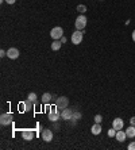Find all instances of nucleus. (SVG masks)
<instances>
[{
    "label": "nucleus",
    "mask_w": 135,
    "mask_h": 150,
    "mask_svg": "<svg viewBox=\"0 0 135 150\" xmlns=\"http://www.w3.org/2000/svg\"><path fill=\"white\" fill-rule=\"evenodd\" d=\"M4 56H7V52H4V50H0V57H4Z\"/></svg>",
    "instance_id": "393cba45"
},
{
    "label": "nucleus",
    "mask_w": 135,
    "mask_h": 150,
    "mask_svg": "<svg viewBox=\"0 0 135 150\" xmlns=\"http://www.w3.org/2000/svg\"><path fill=\"white\" fill-rule=\"evenodd\" d=\"M7 56H8V58H11V60H16V58L19 57V50H18L16 48L8 49V52H7Z\"/></svg>",
    "instance_id": "1a4fd4ad"
},
{
    "label": "nucleus",
    "mask_w": 135,
    "mask_h": 150,
    "mask_svg": "<svg viewBox=\"0 0 135 150\" xmlns=\"http://www.w3.org/2000/svg\"><path fill=\"white\" fill-rule=\"evenodd\" d=\"M51 95H50L49 92H46V93H43V95H42V97H41V100H42V103H43V104H49L50 102H51Z\"/></svg>",
    "instance_id": "4468645a"
},
{
    "label": "nucleus",
    "mask_w": 135,
    "mask_h": 150,
    "mask_svg": "<svg viewBox=\"0 0 135 150\" xmlns=\"http://www.w3.org/2000/svg\"><path fill=\"white\" fill-rule=\"evenodd\" d=\"M115 137H116V141L124 142V141H126V138H127V134H126V131H123V130H117Z\"/></svg>",
    "instance_id": "f8f14e48"
},
{
    "label": "nucleus",
    "mask_w": 135,
    "mask_h": 150,
    "mask_svg": "<svg viewBox=\"0 0 135 150\" xmlns=\"http://www.w3.org/2000/svg\"><path fill=\"white\" fill-rule=\"evenodd\" d=\"M61 45H62V42H59L58 39H55L53 43H51V50H54V52L59 50V49H61Z\"/></svg>",
    "instance_id": "dca6fc26"
},
{
    "label": "nucleus",
    "mask_w": 135,
    "mask_h": 150,
    "mask_svg": "<svg viewBox=\"0 0 135 150\" xmlns=\"http://www.w3.org/2000/svg\"><path fill=\"white\" fill-rule=\"evenodd\" d=\"M115 135H116V130H115V128H111V130H108V137H115Z\"/></svg>",
    "instance_id": "412c9836"
},
{
    "label": "nucleus",
    "mask_w": 135,
    "mask_h": 150,
    "mask_svg": "<svg viewBox=\"0 0 135 150\" xmlns=\"http://www.w3.org/2000/svg\"><path fill=\"white\" fill-rule=\"evenodd\" d=\"M101 120H103L101 115H96L95 116V123H101Z\"/></svg>",
    "instance_id": "4be33fe9"
},
{
    "label": "nucleus",
    "mask_w": 135,
    "mask_h": 150,
    "mask_svg": "<svg viewBox=\"0 0 135 150\" xmlns=\"http://www.w3.org/2000/svg\"><path fill=\"white\" fill-rule=\"evenodd\" d=\"M123 126H124V122H123V119H120V118H116V119H113L112 122V127L115 128V130H122L123 128Z\"/></svg>",
    "instance_id": "9b49d317"
},
{
    "label": "nucleus",
    "mask_w": 135,
    "mask_h": 150,
    "mask_svg": "<svg viewBox=\"0 0 135 150\" xmlns=\"http://www.w3.org/2000/svg\"><path fill=\"white\" fill-rule=\"evenodd\" d=\"M72 116H73V111L70 108H65V110L61 111V118L63 120H72Z\"/></svg>",
    "instance_id": "6e6552de"
},
{
    "label": "nucleus",
    "mask_w": 135,
    "mask_h": 150,
    "mask_svg": "<svg viewBox=\"0 0 135 150\" xmlns=\"http://www.w3.org/2000/svg\"><path fill=\"white\" fill-rule=\"evenodd\" d=\"M130 124L131 126H135V116H132V118L130 119Z\"/></svg>",
    "instance_id": "b1692460"
},
{
    "label": "nucleus",
    "mask_w": 135,
    "mask_h": 150,
    "mask_svg": "<svg viewBox=\"0 0 135 150\" xmlns=\"http://www.w3.org/2000/svg\"><path fill=\"white\" fill-rule=\"evenodd\" d=\"M68 104H69V100H68V97H65V96H59L58 99H57V102H55V107H57L59 111L68 108Z\"/></svg>",
    "instance_id": "39448f33"
},
{
    "label": "nucleus",
    "mask_w": 135,
    "mask_h": 150,
    "mask_svg": "<svg viewBox=\"0 0 135 150\" xmlns=\"http://www.w3.org/2000/svg\"><path fill=\"white\" fill-rule=\"evenodd\" d=\"M22 138L24 141H31L32 138H34V131H32V130H23Z\"/></svg>",
    "instance_id": "9d476101"
},
{
    "label": "nucleus",
    "mask_w": 135,
    "mask_h": 150,
    "mask_svg": "<svg viewBox=\"0 0 135 150\" xmlns=\"http://www.w3.org/2000/svg\"><path fill=\"white\" fill-rule=\"evenodd\" d=\"M58 119H61V112H59V110L57 107L54 106L49 111V120L50 122H57Z\"/></svg>",
    "instance_id": "f257e3e1"
},
{
    "label": "nucleus",
    "mask_w": 135,
    "mask_h": 150,
    "mask_svg": "<svg viewBox=\"0 0 135 150\" xmlns=\"http://www.w3.org/2000/svg\"><path fill=\"white\" fill-rule=\"evenodd\" d=\"M132 41H134V42H135V30L132 31Z\"/></svg>",
    "instance_id": "cd10ccee"
},
{
    "label": "nucleus",
    "mask_w": 135,
    "mask_h": 150,
    "mask_svg": "<svg viewBox=\"0 0 135 150\" xmlns=\"http://www.w3.org/2000/svg\"><path fill=\"white\" fill-rule=\"evenodd\" d=\"M61 42H62V43H65V42H66V37H62V38H61Z\"/></svg>",
    "instance_id": "bb28decb"
},
{
    "label": "nucleus",
    "mask_w": 135,
    "mask_h": 150,
    "mask_svg": "<svg viewBox=\"0 0 135 150\" xmlns=\"http://www.w3.org/2000/svg\"><path fill=\"white\" fill-rule=\"evenodd\" d=\"M90 132H92L93 135H99L100 132H101V126H100V123H95L93 126H92V128H90Z\"/></svg>",
    "instance_id": "ddd939ff"
},
{
    "label": "nucleus",
    "mask_w": 135,
    "mask_h": 150,
    "mask_svg": "<svg viewBox=\"0 0 135 150\" xmlns=\"http://www.w3.org/2000/svg\"><path fill=\"white\" fill-rule=\"evenodd\" d=\"M5 1H7V3H8V4H14V3H15V1H16V0H5Z\"/></svg>",
    "instance_id": "a878e982"
},
{
    "label": "nucleus",
    "mask_w": 135,
    "mask_h": 150,
    "mask_svg": "<svg viewBox=\"0 0 135 150\" xmlns=\"http://www.w3.org/2000/svg\"><path fill=\"white\" fill-rule=\"evenodd\" d=\"M86 18L85 15H80L78 18L76 19V22H74V27H76V30H84L86 26Z\"/></svg>",
    "instance_id": "f03ea898"
},
{
    "label": "nucleus",
    "mask_w": 135,
    "mask_h": 150,
    "mask_svg": "<svg viewBox=\"0 0 135 150\" xmlns=\"http://www.w3.org/2000/svg\"><path fill=\"white\" fill-rule=\"evenodd\" d=\"M28 100H31L32 103H35V102H38L36 100V93H34V92H31V93H28V97H27Z\"/></svg>",
    "instance_id": "aec40b11"
},
{
    "label": "nucleus",
    "mask_w": 135,
    "mask_h": 150,
    "mask_svg": "<svg viewBox=\"0 0 135 150\" xmlns=\"http://www.w3.org/2000/svg\"><path fill=\"white\" fill-rule=\"evenodd\" d=\"M32 104H34V103H32L31 100H28V99H27L26 102L23 103V107H24V111H30V110H31Z\"/></svg>",
    "instance_id": "f3484780"
},
{
    "label": "nucleus",
    "mask_w": 135,
    "mask_h": 150,
    "mask_svg": "<svg viewBox=\"0 0 135 150\" xmlns=\"http://www.w3.org/2000/svg\"><path fill=\"white\" fill-rule=\"evenodd\" d=\"M42 139L45 142H51L53 141V131L50 128H46L42 131Z\"/></svg>",
    "instance_id": "0eeeda50"
},
{
    "label": "nucleus",
    "mask_w": 135,
    "mask_h": 150,
    "mask_svg": "<svg viewBox=\"0 0 135 150\" xmlns=\"http://www.w3.org/2000/svg\"><path fill=\"white\" fill-rule=\"evenodd\" d=\"M77 11L81 14V15H84V14L86 12V5H84V4H78L77 5Z\"/></svg>",
    "instance_id": "a211bd4d"
},
{
    "label": "nucleus",
    "mask_w": 135,
    "mask_h": 150,
    "mask_svg": "<svg viewBox=\"0 0 135 150\" xmlns=\"http://www.w3.org/2000/svg\"><path fill=\"white\" fill-rule=\"evenodd\" d=\"M50 37H51L54 41H55V39H59V38H62V37H63L62 27H59V26L53 27V29H51V31H50Z\"/></svg>",
    "instance_id": "20e7f679"
},
{
    "label": "nucleus",
    "mask_w": 135,
    "mask_h": 150,
    "mask_svg": "<svg viewBox=\"0 0 135 150\" xmlns=\"http://www.w3.org/2000/svg\"><path fill=\"white\" fill-rule=\"evenodd\" d=\"M82 38H84V33L82 30H76L72 34V43L73 45H80L82 42Z\"/></svg>",
    "instance_id": "7ed1b4c3"
},
{
    "label": "nucleus",
    "mask_w": 135,
    "mask_h": 150,
    "mask_svg": "<svg viewBox=\"0 0 135 150\" xmlns=\"http://www.w3.org/2000/svg\"><path fill=\"white\" fill-rule=\"evenodd\" d=\"M127 149L128 150H135V142H131L130 145L127 146Z\"/></svg>",
    "instance_id": "5701e85b"
},
{
    "label": "nucleus",
    "mask_w": 135,
    "mask_h": 150,
    "mask_svg": "<svg viewBox=\"0 0 135 150\" xmlns=\"http://www.w3.org/2000/svg\"><path fill=\"white\" fill-rule=\"evenodd\" d=\"M126 134H127V138H134L135 137V126H131L130 127H127L126 130Z\"/></svg>",
    "instance_id": "2eb2a0df"
},
{
    "label": "nucleus",
    "mask_w": 135,
    "mask_h": 150,
    "mask_svg": "<svg viewBox=\"0 0 135 150\" xmlns=\"http://www.w3.org/2000/svg\"><path fill=\"white\" fill-rule=\"evenodd\" d=\"M0 123L3 126H8L12 123V114H3L0 116Z\"/></svg>",
    "instance_id": "423d86ee"
},
{
    "label": "nucleus",
    "mask_w": 135,
    "mask_h": 150,
    "mask_svg": "<svg viewBox=\"0 0 135 150\" xmlns=\"http://www.w3.org/2000/svg\"><path fill=\"white\" fill-rule=\"evenodd\" d=\"M81 119V112H73V116H72V120L76 123L77 120Z\"/></svg>",
    "instance_id": "6ab92c4d"
}]
</instances>
